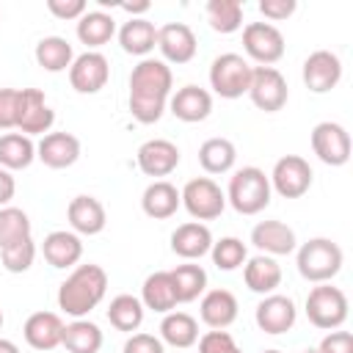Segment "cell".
Returning a JSON list of instances; mask_svg holds the SVG:
<instances>
[{"label":"cell","mask_w":353,"mask_h":353,"mask_svg":"<svg viewBox=\"0 0 353 353\" xmlns=\"http://www.w3.org/2000/svg\"><path fill=\"white\" fill-rule=\"evenodd\" d=\"M174 88L171 66L160 58H141L130 72V113L138 124H154L163 119Z\"/></svg>","instance_id":"obj_1"},{"label":"cell","mask_w":353,"mask_h":353,"mask_svg":"<svg viewBox=\"0 0 353 353\" xmlns=\"http://www.w3.org/2000/svg\"><path fill=\"white\" fill-rule=\"evenodd\" d=\"M108 292V273L102 265H77L58 287V309L72 320L88 317Z\"/></svg>","instance_id":"obj_2"},{"label":"cell","mask_w":353,"mask_h":353,"mask_svg":"<svg viewBox=\"0 0 353 353\" xmlns=\"http://www.w3.org/2000/svg\"><path fill=\"white\" fill-rule=\"evenodd\" d=\"M270 179L256 165H243L229 176L226 204L234 207L240 215H259L270 204Z\"/></svg>","instance_id":"obj_3"},{"label":"cell","mask_w":353,"mask_h":353,"mask_svg":"<svg viewBox=\"0 0 353 353\" xmlns=\"http://www.w3.org/2000/svg\"><path fill=\"white\" fill-rule=\"evenodd\" d=\"M342 262H345V254L331 237H312L295 254L298 273L312 284L331 281L342 270Z\"/></svg>","instance_id":"obj_4"},{"label":"cell","mask_w":353,"mask_h":353,"mask_svg":"<svg viewBox=\"0 0 353 353\" xmlns=\"http://www.w3.org/2000/svg\"><path fill=\"white\" fill-rule=\"evenodd\" d=\"M251 61L237 52H221L210 63V88L223 99H237L248 94L251 85Z\"/></svg>","instance_id":"obj_5"},{"label":"cell","mask_w":353,"mask_h":353,"mask_svg":"<svg viewBox=\"0 0 353 353\" xmlns=\"http://www.w3.org/2000/svg\"><path fill=\"white\" fill-rule=\"evenodd\" d=\"M306 317L320 331H336L347 320V295L331 281L317 284L306 295Z\"/></svg>","instance_id":"obj_6"},{"label":"cell","mask_w":353,"mask_h":353,"mask_svg":"<svg viewBox=\"0 0 353 353\" xmlns=\"http://www.w3.org/2000/svg\"><path fill=\"white\" fill-rule=\"evenodd\" d=\"M179 199H182V207L188 210V215L193 221H201V223L221 218V212L226 210V193L210 176L188 179L185 188L179 190Z\"/></svg>","instance_id":"obj_7"},{"label":"cell","mask_w":353,"mask_h":353,"mask_svg":"<svg viewBox=\"0 0 353 353\" xmlns=\"http://www.w3.org/2000/svg\"><path fill=\"white\" fill-rule=\"evenodd\" d=\"M243 50L256 66H273L284 58V36L270 22H248L243 28Z\"/></svg>","instance_id":"obj_8"},{"label":"cell","mask_w":353,"mask_h":353,"mask_svg":"<svg viewBox=\"0 0 353 353\" xmlns=\"http://www.w3.org/2000/svg\"><path fill=\"white\" fill-rule=\"evenodd\" d=\"M312 165L301 154H284L276 160L270 171V190H276L281 199H301L312 188Z\"/></svg>","instance_id":"obj_9"},{"label":"cell","mask_w":353,"mask_h":353,"mask_svg":"<svg viewBox=\"0 0 353 353\" xmlns=\"http://www.w3.org/2000/svg\"><path fill=\"white\" fill-rule=\"evenodd\" d=\"M248 97L251 102L265 110V113H276L287 105L290 99V88L284 74L276 66H254L251 72V85H248Z\"/></svg>","instance_id":"obj_10"},{"label":"cell","mask_w":353,"mask_h":353,"mask_svg":"<svg viewBox=\"0 0 353 353\" xmlns=\"http://www.w3.org/2000/svg\"><path fill=\"white\" fill-rule=\"evenodd\" d=\"M55 110L47 105V97L41 88H19V113H17V130L28 138L52 132Z\"/></svg>","instance_id":"obj_11"},{"label":"cell","mask_w":353,"mask_h":353,"mask_svg":"<svg viewBox=\"0 0 353 353\" xmlns=\"http://www.w3.org/2000/svg\"><path fill=\"white\" fill-rule=\"evenodd\" d=\"M110 80V61L99 50H85L74 55L69 66V83L77 94H99Z\"/></svg>","instance_id":"obj_12"},{"label":"cell","mask_w":353,"mask_h":353,"mask_svg":"<svg viewBox=\"0 0 353 353\" xmlns=\"http://www.w3.org/2000/svg\"><path fill=\"white\" fill-rule=\"evenodd\" d=\"M254 320L262 334H270V336L287 334V331H292V325L298 320L295 301L290 295H279V292L262 295V301L254 309Z\"/></svg>","instance_id":"obj_13"},{"label":"cell","mask_w":353,"mask_h":353,"mask_svg":"<svg viewBox=\"0 0 353 353\" xmlns=\"http://www.w3.org/2000/svg\"><path fill=\"white\" fill-rule=\"evenodd\" d=\"M312 152L325 165H345L350 160V135L336 121H320L312 130Z\"/></svg>","instance_id":"obj_14"},{"label":"cell","mask_w":353,"mask_h":353,"mask_svg":"<svg viewBox=\"0 0 353 353\" xmlns=\"http://www.w3.org/2000/svg\"><path fill=\"white\" fill-rule=\"evenodd\" d=\"M157 50H160V61L165 63H190L199 52V41L190 25L185 22H168L163 28H157Z\"/></svg>","instance_id":"obj_15"},{"label":"cell","mask_w":353,"mask_h":353,"mask_svg":"<svg viewBox=\"0 0 353 353\" xmlns=\"http://www.w3.org/2000/svg\"><path fill=\"white\" fill-rule=\"evenodd\" d=\"M301 77H303V85H306L312 94H328V91L336 88L339 80H342V61H339V55L331 52V50H314V52L303 61Z\"/></svg>","instance_id":"obj_16"},{"label":"cell","mask_w":353,"mask_h":353,"mask_svg":"<svg viewBox=\"0 0 353 353\" xmlns=\"http://www.w3.org/2000/svg\"><path fill=\"white\" fill-rule=\"evenodd\" d=\"M135 163H138L141 174L152 176V182L163 179L171 171H176V165H179V146L174 141H168V138H149V141H143L138 146Z\"/></svg>","instance_id":"obj_17"},{"label":"cell","mask_w":353,"mask_h":353,"mask_svg":"<svg viewBox=\"0 0 353 353\" xmlns=\"http://www.w3.org/2000/svg\"><path fill=\"white\" fill-rule=\"evenodd\" d=\"M36 160L55 171L69 168L80 160V138L72 132H47L36 143Z\"/></svg>","instance_id":"obj_18"},{"label":"cell","mask_w":353,"mask_h":353,"mask_svg":"<svg viewBox=\"0 0 353 353\" xmlns=\"http://www.w3.org/2000/svg\"><path fill=\"white\" fill-rule=\"evenodd\" d=\"M251 243L259 254H268V256H287L298 248V237L295 232L284 223V221H259L254 229H251Z\"/></svg>","instance_id":"obj_19"},{"label":"cell","mask_w":353,"mask_h":353,"mask_svg":"<svg viewBox=\"0 0 353 353\" xmlns=\"http://www.w3.org/2000/svg\"><path fill=\"white\" fill-rule=\"evenodd\" d=\"M168 110H171L179 121H185V124L204 121V119L212 113V94H210L207 88H201V85L188 83V85H182V88H176V91L171 94Z\"/></svg>","instance_id":"obj_20"},{"label":"cell","mask_w":353,"mask_h":353,"mask_svg":"<svg viewBox=\"0 0 353 353\" xmlns=\"http://www.w3.org/2000/svg\"><path fill=\"white\" fill-rule=\"evenodd\" d=\"M63 320L58 312H33L25 325H22V336L25 342L33 347V350H55L61 345V336H63Z\"/></svg>","instance_id":"obj_21"},{"label":"cell","mask_w":353,"mask_h":353,"mask_svg":"<svg viewBox=\"0 0 353 353\" xmlns=\"http://www.w3.org/2000/svg\"><path fill=\"white\" fill-rule=\"evenodd\" d=\"M66 218H69V226L74 234H99L108 223V212H105V204L97 199V196H88V193H80L69 201L66 207Z\"/></svg>","instance_id":"obj_22"},{"label":"cell","mask_w":353,"mask_h":353,"mask_svg":"<svg viewBox=\"0 0 353 353\" xmlns=\"http://www.w3.org/2000/svg\"><path fill=\"white\" fill-rule=\"evenodd\" d=\"M212 248V232L207 223L201 221H188V223H179L174 232H171V251L176 256H182L185 262H196L201 259L204 254H210Z\"/></svg>","instance_id":"obj_23"},{"label":"cell","mask_w":353,"mask_h":353,"mask_svg":"<svg viewBox=\"0 0 353 353\" xmlns=\"http://www.w3.org/2000/svg\"><path fill=\"white\" fill-rule=\"evenodd\" d=\"M41 254H44L47 265H52L58 270L77 268V262L83 259V240L72 229H55V232H50L44 237Z\"/></svg>","instance_id":"obj_24"},{"label":"cell","mask_w":353,"mask_h":353,"mask_svg":"<svg viewBox=\"0 0 353 353\" xmlns=\"http://www.w3.org/2000/svg\"><path fill=\"white\" fill-rule=\"evenodd\" d=\"M237 298L234 292L218 287V290H207L201 295V303H199V317L207 328H215V331H226L234 320H237Z\"/></svg>","instance_id":"obj_25"},{"label":"cell","mask_w":353,"mask_h":353,"mask_svg":"<svg viewBox=\"0 0 353 353\" xmlns=\"http://www.w3.org/2000/svg\"><path fill=\"white\" fill-rule=\"evenodd\" d=\"M243 281L251 292L270 295L281 284V265L276 262V256H268V254L248 256L243 265Z\"/></svg>","instance_id":"obj_26"},{"label":"cell","mask_w":353,"mask_h":353,"mask_svg":"<svg viewBox=\"0 0 353 353\" xmlns=\"http://www.w3.org/2000/svg\"><path fill=\"white\" fill-rule=\"evenodd\" d=\"M179 207H182L179 190H176L168 179H154V182H149L146 190L141 193V210H143V215H149V218H154V221L171 218Z\"/></svg>","instance_id":"obj_27"},{"label":"cell","mask_w":353,"mask_h":353,"mask_svg":"<svg viewBox=\"0 0 353 353\" xmlns=\"http://www.w3.org/2000/svg\"><path fill=\"white\" fill-rule=\"evenodd\" d=\"M141 303L143 309H152L157 314H168L176 309V290H174V281H171V273L168 270H154L143 279V287H141Z\"/></svg>","instance_id":"obj_28"},{"label":"cell","mask_w":353,"mask_h":353,"mask_svg":"<svg viewBox=\"0 0 353 353\" xmlns=\"http://www.w3.org/2000/svg\"><path fill=\"white\" fill-rule=\"evenodd\" d=\"M119 44L127 55H138V58H146L154 47H157V28L154 22H149L146 17H135V19H127L121 28H119Z\"/></svg>","instance_id":"obj_29"},{"label":"cell","mask_w":353,"mask_h":353,"mask_svg":"<svg viewBox=\"0 0 353 353\" xmlns=\"http://www.w3.org/2000/svg\"><path fill=\"white\" fill-rule=\"evenodd\" d=\"M160 342L163 345H171V347H179V350H188L199 342V320L188 312H168L163 314V323H160Z\"/></svg>","instance_id":"obj_30"},{"label":"cell","mask_w":353,"mask_h":353,"mask_svg":"<svg viewBox=\"0 0 353 353\" xmlns=\"http://www.w3.org/2000/svg\"><path fill=\"white\" fill-rule=\"evenodd\" d=\"M61 345L69 353H99L102 350V328L97 323H91L88 317L72 320L63 325Z\"/></svg>","instance_id":"obj_31"},{"label":"cell","mask_w":353,"mask_h":353,"mask_svg":"<svg viewBox=\"0 0 353 353\" xmlns=\"http://www.w3.org/2000/svg\"><path fill=\"white\" fill-rule=\"evenodd\" d=\"M33 55H36V63L44 72H52V74L66 72L72 66V61H74V50H72V44L63 36H44V39H39Z\"/></svg>","instance_id":"obj_32"},{"label":"cell","mask_w":353,"mask_h":353,"mask_svg":"<svg viewBox=\"0 0 353 353\" xmlns=\"http://www.w3.org/2000/svg\"><path fill=\"white\" fill-rule=\"evenodd\" d=\"M36 160V143L33 138L22 132H6L0 135V168L6 171H22Z\"/></svg>","instance_id":"obj_33"},{"label":"cell","mask_w":353,"mask_h":353,"mask_svg":"<svg viewBox=\"0 0 353 353\" xmlns=\"http://www.w3.org/2000/svg\"><path fill=\"white\" fill-rule=\"evenodd\" d=\"M113 36H116V19L105 11H85L77 19V39L88 50H97V47L108 44Z\"/></svg>","instance_id":"obj_34"},{"label":"cell","mask_w":353,"mask_h":353,"mask_svg":"<svg viewBox=\"0 0 353 353\" xmlns=\"http://www.w3.org/2000/svg\"><path fill=\"white\" fill-rule=\"evenodd\" d=\"M237 163V146L229 138H207L199 146V165L207 174H226Z\"/></svg>","instance_id":"obj_35"},{"label":"cell","mask_w":353,"mask_h":353,"mask_svg":"<svg viewBox=\"0 0 353 353\" xmlns=\"http://www.w3.org/2000/svg\"><path fill=\"white\" fill-rule=\"evenodd\" d=\"M105 314H108V320H110V325H113L116 331L132 334V331H138V328H141L146 309H143L141 298L121 292V295H116V298L108 303V312H105Z\"/></svg>","instance_id":"obj_36"},{"label":"cell","mask_w":353,"mask_h":353,"mask_svg":"<svg viewBox=\"0 0 353 353\" xmlns=\"http://www.w3.org/2000/svg\"><path fill=\"white\" fill-rule=\"evenodd\" d=\"M171 273V281H174V290H176V301L179 303H190L196 301L199 295L207 292V270L196 262H182L176 265Z\"/></svg>","instance_id":"obj_37"},{"label":"cell","mask_w":353,"mask_h":353,"mask_svg":"<svg viewBox=\"0 0 353 353\" xmlns=\"http://www.w3.org/2000/svg\"><path fill=\"white\" fill-rule=\"evenodd\" d=\"M204 14L215 33H234L243 28V3L240 0H210L204 6Z\"/></svg>","instance_id":"obj_38"},{"label":"cell","mask_w":353,"mask_h":353,"mask_svg":"<svg viewBox=\"0 0 353 353\" xmlns=\"http://www.w3.org/2000/svg\"><path fill=\"white\" fill-rule=\"evenodd\" d=\"M210 256H212V265L218 270H237L245 265L248 259V248L240 237H221V240H212V248H210Z\"/></svg>","instance_id":"obj_39"},{"label":"cell","mask_w":353,"mask_h":353,"mask_svg":"<svg viewBox=\"0 0 353 353\" xmlns=\"http://www.w3.org/2000/svg\"><path fill=\"white\" fill-rule=\"evenodd\" d=\"M33 226H30V218L25 210L19 207H0V251L17 240H25V237H33L30 234Z\"/></svg>","instance_id":"obj_40"},{"label":"cell","mask_w":353,"mask_h":353,"mask_svg":"<svg viewBox=\"0 0 353 353\" xmlns=\"http://www.w3.org/2000/svg\"><path fill=\"white\" fill-rule=\"evenodd\" d=\"M0 259H3V268L8 273H25V270H30V265L36 259V243H33V237H25V240H17V243L6 245L0 251Z\"/></svg>","instance_id":"obj_41"},{"label":"cell","mask_w":353,"mask_h":353,"mask_svg":"<svg viewBox=\"0 0 353 353\" xmlns=\"http://www.w3.org/2000/svg\"><path fill=\"white\" fill-rule=\"evenodd\" d=\"M199 353H243L229 331L210 328L204 336H199Z\"/></svg>","instance_id":"obj_42"},{"label":"cell","mask_w":353,"mask_h":353,"mask_svg":"<svg viewBox=\"0 0 353 353\" xmlns=\"http://www.w3.org/2000/svg\"><path fill=\"white\" fill-rule=\"evenodd\" d=\"M19 113V88H0V130H14Z\"/></svg>","instance_id":"obj_43"},{"label":"cell","mask_w":353,"mask_h":353,"mask_svg":"<svg viewBox=\"0 0 353 353\" xmlns=\"http://www.w3.org/2000/svg\"><path fill=\"white\" fill-rule=\"evenodd\" d=\"M121 353H165V345L154 334H130Z\"/></svg>","instance_id":"obj_44"},{"label":"cell","mask_w":353,"mask_h":353,"mask_svg":"<svg viewBox=\"0 0 353 353\" xmlns=\"http://www.w3.org/2000/svg\"><path fill=\"white\" fill-rule=\"evenodd\" d=\"M298 3L295 0H259V14L273 25V22H281V19H290L295 14Z\"/></svg>","instance_id":"obj_45"},{"label":"cell","mask_w":353,"mask_h":353,"mask_svg":"<svg viewBox=\"0 0 353 353\" xmlns=\"http://www.w3.org/2000/svg\"><path fill=\"white\" fill-rule=\"evenodd\" d=\"M317 353H353V334L350 331H328L320 345H317Z\"/></svg>","instance_id":"obj_46"},{"label":"cell","mask_w":353,"mask_h":353,"mask_svg":"<svg viewBox=\"0 0 353 353\" xmlns=\"http://www.w3.org/2000/svg\"><path fill=\"white\" fill-rule=\"evenodd\" d=\"M47 11L55 17V19H80L85 11H88V6H85V0H47Z\"/></svg>","instance_id":"obj_47"},{"label":"cell","mask_w":353,"mask_h":353,"mask_svg":"<svg viewBox=\"0 0 353 353\" xmlns=\"http://www.w3.org/2000/svg\"><path fill=\"white\" fill-rule=\"evenodd\" d=\"M14 193H17V179L11 176V171L0 168V207H8Z\"/></svg>","instance_id":"obj_48"},{"label":"cell","mask_w":353,"mask_h":353,"mask_svg":"<svg viewBox=\"0 0 353 353\" xmlns=\"http://www.w3.org/2000/svg\"><path fill=\"white\" fill-rule=\"evenodd\" d=\"M119 8H121V11H127V14H130V19H135V17L146 14V11L152 8V3H146V0H141V3H121Z\"/></svg>","instance_id":"obj_49"},{"label":"cell","mask_w":353,"mask_h":353,"mask_svg":"<svg viewBox=\"0 0 353 353\" xmlns=\"http://www.w3.org/2000/svg\"><path fill=\"white\" fill-rule=\"evenodd\" d=\"M0 353H19V347H17V342L0 336Z\"/></svg>","instance_id":"obj_50"},{"label":"cell","mask_w":353,"mask_h":353,"mask_svg":"<svg viewBox=\"0 0 353 353\" xmlns=\"http://www.w3.org/2000/svg\"><path fill=\"white\" fill-rule=\"evenodd\" d=\"M301 353H317V347H306V350H301Z\"/></svg>","instance_id":"obj_51"},{"label":"cell","mask_w":353,"mask_h":353,"mask_svg":"<svg viewBox=\"0 0 353 353\" xmlns=\"http://www.w3.org/2000/svg\"><path fill=\"white\" fill-rule=\"evenodd\" d=\"M262 353H281V350H276V347H270V350H262Z\"/></svg>","instance_id":"obj_52"},{"label":"cell","mask_w":353,"mask_h":353,"mask_svg":"<svg viewBox=\"0 0 353 353\" xmlns=\"http://www.w3.org/2000/svg\"><path fill=\"white\" fill-rule=\"evenodd\" d=\"M3 323H6V317H3V309H0V328H3Z\"/></svg>","instance_id":"obj_53"}]
</instances>
